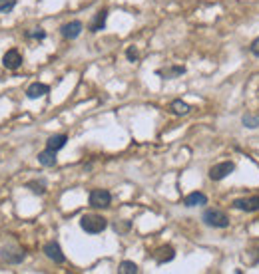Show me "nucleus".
<instances>
[{"label":"nucleus","instance_id":"obj_4","mask_svg":"<svg viewBox=\"0 0 259 274\" xmlns=\"http://www.w3.org/2000/svg\"><path fill=\"white\" fill-rule=\"evenodd\" d=\"M90 205L94 207V209H106V207H110V203H112V195L106 191V189H94L92 193H90Z\"/></svg>","mask_w":259,"mask_h":274},{"label":"nucleus","instance_id":"obj_1","mask_svg":"<svg viewBox=\"0 0 259 274\" xmlns=\"http://www.w3.org/2000/svg\"><path fill=\"white\" fill-rule=\"evenodd\" d=\"M80 227L86 232H90V234H98V232H102L108 227V221L104 217H100V215H84L80 219Z\"/></svg>","mask_w":259,"mask_h":274},{"label":"nucleus","instance_id":"obj_15","mask_svg":"<svg viewBox=\"0 0 259 274\" xmlns=\"http://www.w3.org/2000/svg\"><path fill=\"white\" fill-rule=\"evenodd\" d=\"M170 109H172L176 115H186V113L190 111V105H188L186 101H182V99H174L172 105H170Z\"/></svg>","mask_w":259,"mask_h":274},{"label":"nucleus","instance_id":"obj_10","mask_svg":"<svg viewBox=\"0 0 259 274\" xmlns=\"http://www.w3.org/2000/svg\"><path fill=\"white\" fill-rule=\"evenodd\" d=\"M48 91H50V88H48L46 84L34 82V84H30V86H28V90H26V95H28L30 99H36V97H42V95H46Z\"/></svg>","mask_w":259,"mask_h":274},{"label":"nucleus","instance_id":"obj_19","mask_svg":"<svg viewBox=\"0 0 259 274\" xmlns=\"http://www.w3.org/2000/svg\"><path fill=\"white\" fill-rule=\"evenodd\" d=\"M243 125L255 129V127H259V117L257 115H243Z\"/></svg>","mask_w":259,"mask_h":274},{"label":"nucleus","instance_id":"obj_21","mask_svg":"<svg viewBox=\"0 0 259 274\" xmlns=\"http://www.w3.org/2000/svg\"><path fill=\"white\" fill-rule=\"evenodd\" d=\"M26 38H36V40H44L46 38V32L42 28H34L32 32H26Z\"/></svg>","mask_w":259,"mask_h":274},{"label":"nucleus","instance_id":"obj_9","mask_svg":"<svg viewBox=\"0 0 259 274\" xmlns=\"http://www.w3.org/2000/svg\"><path fill=\"white\" fill-rule=\"evenodd\" d=\"M174 256H176V250H174V246H170V244L160 246V248L154 252V258H156L158 264H166V262L174 260Z\"/></svg>","mask_w":259,"mask_h":274},{"label":"nucleus","instance_id":"obj_8","mask_svg":"<svg viewBox=\"0 0 259 274\" xmlns=\"http://www.w3.org/2000/svg\"><path fill=\"white\" fill-rule=\"evenodd\" d=\"M233 207L245 213H255L259 211V197H247V199H237L233 201Z\"/></svg>","mask_w":259,"mask_h":274},{"label":"nucleus","instance_id":"obj_18","mask_svg":"<svg viewBox=\"0 0 259 274\" xmlns=\"http://www.w3.org/2000/svg\"><path fill=\"white\" fill-rule=\"evenodd\" d=\"M26 187H28L32 193H36V195H44V191H46V189H44L46 185H44V183H36V181H30V183H26Z\"/></svg>","mask_w":259,"mask_h":274},{"label":"nucleus","instance_id":"obj_5","mask_svg":"<svg viewBox=\"0 0 259 274\" xmlns=\"http://www.w3.org/2000/svg\"><path fill=\"white\" fill-rule=\"evenodd\" d=\"M44 254H46L52 262H56V264H62V262L66 260V256H64L62 248H60V244H58V242H54V240L44 244Z\"/></svg>","mask_w":259,"mask_h":274},{"label":"nucleus","instance_id":"obj_6","mask_svg":"<svg viewBox=\"0 0 259 274\" xmlns=\"http://www.w3.org/2000/svg\"><path fill=\"white\" fill-rule=\"evenodd\" d=\"M82 28H84V26H82L80 20H72V22H68V24H64V26L60 28V34H62L66 40H74V38L80 36Z\"/></svg>","mask_w":259,"mask_h":274},{"label":"nucleus","instance_id":"obj_11","mask_svg":"<svg viewBox=\"0 0 259 274\" xmlns=\"http://www.w3.org/2000/svg\"><path fill=\"white\" fill-rule=\"evenodd\" d=\"M38 161H40V165H44V167H54L56 163H58V159H56V151H52V149H44V151H40L38 153Z\"/></svg>","mask_w":259,"mask_h":274},{"label":"nucleus","instance_id":"obj_23","mask_svg":"<svg viewBox=\"0 0 259 274\" xmlns=\"http://www.w3.org/2000/svg\"><path fill=\"white\" fill-rule=\"evenodd\" d=\"M251 54H253V56H259V36L251 42Z\"/></svg>","mask_w":259,"mask_h":274},{"label":"nucleus","instance_id":"obj_3","mask_svg":"<svg viewBox=\"0 0 259 274\" xmlns=\"http://www.w3.org/2000/svg\"><path fill=\"white\" fill-rule=\"evenodd\" d=\"M233 171H235V163L233 161H221V163H217V165H213L209 169V179L211 181H221L227 175H231Z\"/></svg>","mask_w":259,"mask_h":274},{"label":"nucleus","instance_id":"obj_22","mask_svg":"<svg viewBox=\"0 0 259 274\" xmlns=\"http://www.w3.org/2000/svg\"><path fill=\"white\" fill-rule=\"evenodd\" d=\"M126 56H128V60H130V62H136V60H138V50H136L134 46H130V48H128V52H126Z\"/></svg>","mask_w":259,"mask_h":274},{"label":"nucleus","instance_id":"obj_17","mask_svg":"<svg viewBox=\"0 0 259 274\" xmlns=\"http://www.w3.org/2000/svg\"><path fill=\"white\" fill-rule=\"evenodd\" d=\"M186 72V68L178 66V68H170V70H158V76H166V78H174V76H182Z\"/></svg>","mask_w":259,"mask_h":274},{"label":"nucleus","instance_id":"obj_14","mask_svg":"<svg viewBox=\"0 0 259 274\" xmlns=\"http://www.w3.org/2000/svg\"><path fill=\"white\" fill-rule=\"evenodd\" d=\"M106 18H108V10H100V12L96 14L94 22L90 24V30H92V32H100V30H104V26H106Z\"/></svg>","mask_w":259,"mask_h":274},{"label":"nucleus","instance_id":"obj_20","mask_svg":"<svg viewBox=\"0 0 259 274\" xmlns=\"http://www.w3.org/2000/svg\"><path fill=\"white\" fill-rule=\"evenodd\" d=\"M16 6V0H0V12H10Z\"/></svg>","mask_w":259,"mask_h":274},{"label":"nucleus","instance_id":"obj_16","mask_svg":"<svg viewBox=\"0 0 259 274\" xmlns=\"http://www.w3.org/2000/svg\"><path fill=\"white\" fill-rule=\"evenodd\" d=\"M118 272H120V274H136V272H138V264H136V262H130V260H124V262L120 264Z\"/></svg>","mask_w":259,"mask_h":274},{"label":"nucleus","instance_id":"obj_7","mask_svg":"<svg viewBox=\"0 0 259 274\" xmlns=\"http://www.w3.org/2000/svg\"><path fill=\"white\" fill-rule=\"evenodd\" d=\"M2 64H4V68H8V70H18L20 66H22V54L18 52V50H8L6 54H4V58H2Z\"/></svg>","mask_w":259,"mask_h":274},{"label":"nucleus","instance_id":"obj_12","mask_svg":"<svg viewBox=\"0 0 259 274\" xmlns=\"http://www.w3.org/2000/svg\"><path fill=\"white\" fill-rule=\"evenodd\" d=\"M66 141H68V137H66L64 133H60V135H52L50 139L46 141V147L52 149V151H60V149L66 145Z\"/></svg>","mask_w":259,"mask_h":274},{"label":"nucleus","instance_id":"obj_13","mask_svg":"<svg viewBox=\"0 0 259 274\" xmlns=\"http://www.w3.org/2000/svg\"><path fill=\"white\" fill-rule=\"evenodd\" d=\"M207 203V197L203 193H190L186 199H184V205L186 207H199V205H205Z\"/></svg>","mask_w":259,"mask_h":274},{"label":"nucleus","instance_id":"obj_2","mask_svg":"<svg viewBox=\"0 0 259 274\" xmlns=\"http://www.w3.org/2000/svg\"><path fill=\"white\" fill-rule=\"evenodd\" d=\"M203 223L213 228H227L229 227V217L217 209H207L203 213Z\"/></svg>","mask_w":259,"mask_h":274}]
</instances>
